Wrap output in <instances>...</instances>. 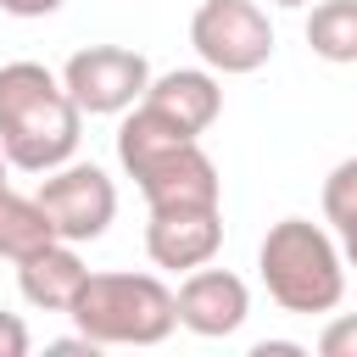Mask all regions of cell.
Wrapping results in <instances>:
<instances>
[{"label": "cell", "mask_w": 357, "mask_h": 357, "mask_svg": "<svg viewBox=\"0 0 357 357\" xmlns=\"http://www.w3.org/2000/svg\"><path fill=\"white\" fill-rule=\"evenodd\" d=\"M117 162L139 184L145 206H218L223 178L195 134L167 123L156 106H128L117 123Z\"/></svg>", "instance_id": "6da1fadb"}, {"label": "cell", "mask_w": 357, "mask_h": 357, "mask_svg": "<svg viewBox=\"0 0 357 357\" xmlns=\"http://www.w3.org/2000/svg\"><path fill=\"white\" fill-rule=\"evenodd\" d=\"M84 134V112L67 95L61 73L45 61H6L0 67V145L11 167L22 173H50L73 162Z\"/></svg>", "instance_id": "7a4b0ae2"}, {"label": "cell", "mask_w": 357, "mask_h": 357, "mask_svg": "<svg viewBox=\"0 0 357 357\" xmlns=\"http://www.w3.org/2000/svg\"><path fill=\"white\" fill-rule=\"evenodd\" d=\"M257 268L284 312H335L346 296V251L312 218H279L257 245Z\"/></svg>", "instance_id": "3957f363"}, {"label": "cell", "mask_w": 357, "mask_h": 357, "mask_svg": "<svg viewBox=\"0 0 357 357\" xmlns=\"http://www.w3.org/2000/svg\"><path fill=\"white\" fill-rule=\"evenodd\" d=\"M95 346H162L178 329V296L156 273H89L67 312Z\"/></svg>", "instance_id": "277c9868"}, {"label": "cell", "mask_w": 357, "mask_h": 357, "mask_svg": "<svg viewBox=\"0 0 357 357\" xmlns=\"http://www.w3.org/2000/svg\"><path fill=\"white\" fill-rule=\"evenodd\" d=\"M190 45L218 78H240V73L268 67L273 22L257 0H201L190 17Z\"/></svg>", "instance_id": "5b68a950"}, {"label": "cell", "mask_w": 357, "mask_h": 357, "mask_svg": "<svg viewBox=\"0 0 357 357\" xmlns=\"http://www.w3.org/2000/svg\"><path fill=\"white\" fill-rule=\"evenodd\" d=\"M151 78H156L151 61L139 50H128V45H84L61 67V84L78 100L84 117H123L128 106L145 100Z\"/></svg>", "instance_id": "8992f818"}, {"label": "cell", "mask_w": 357, "mask_h": 357, "mask_svg": "<svg viewBox=\"0 0 357 357\" xmlns=\"http://www.w3.org/2000/svg\"><path fill=\"white\" fill-rule=\"evenodd\" d=\"M33 195H39L45 218H50L56 240H73V245L100 240L112 229V218H117V184L95 162H61V167L39 173Z\"/></svg>", "instance_id": "52a82bcc"}, {"label": "cell", "mask_w": 357, "mask_h": 357, "mask_svg": "<svg viewBox=\"0 0 357 357\" xmlns=\"http://www.w3.org/2000/svg\"><path fill=\"white\" fill-rule=\"evenodd\" d=\"M223 245V212L218 206H151L145 223V257L167 273L206 268Z\"/></svg>", "instance_id": "ba28073f"}, {"label": "cell", "mask_w": 357, "mask_h": 357, "mask_svg": "<svg viewBox=\"0 0 357 357\" xmlns=\"http://www.w3.org/2000/svg\"><path fill=\"white\" fill-rule=\"evenodd\" d=\"M173 296H178V329H190V335H201V340L234 335V329L245 324V312H251L245 279L229 273V268H212V262H206V268H190Z\"/></svg>", "instance_id": "9c48e42d"}, {"label": "cell", "mask_w": 357, "mask_h": 357, "mask_svg": "<svg viewBox=\"0 0 357 357\" xmlns=\"http://www.w3.org/2000/svg\"><path fill=\"white\" fill-rule=\"evenodd\" d=\"M145 106H156L167 123H178L184 134H206L223 112V84L218 73L201 61V67H173V73H156L151 89H145Z\"/></svg>", "instance_id": "30bf717a"}, {"label": "cell", "mask_w": 357, "mask_h": 357, "mask_svg": "<svg viewBox=\"0 0 357 357\" xmlns=\"http://www.w3.org/2000/svg\"><path fill=\"white\" fill-rule=\"evenodd\" d=\"M84 284H89V268H84L73 240H50V245H39L33 257L17 262V290L39 312H73Z\"/></svg>", "instance_id": "8fae6325"}, {"label": "cell", "mask_w": 357, "mask_h": 357, "mask_svg": "<svg viewBox=\"0 0 357 357\" xmlns=\"http://www.w3.org/2000/svg\"><path fill=\"white\" fill-rule=\"evenodd\" d=\"M50 240H56V229H50L39 195H17V190L6 184V190H0V257H6V262H22V257H33V251L50 245Z\"/></svg>", "instance_id": "7c38bea8"}, {"label": "cell", "mask_w": 357, "mask_h": 357, "mask_svg": "<svg viewBox=\"0 0 357 357\" xmlns=\"http://www.w3.org/2000/svg\"><path fill=\"white\" fill-rule=\"evenodd\" d=\"M307 45L324 61H357V0H318L307 17Z\"/></svg>", "instance_id": "4fadbf2b"}, {"label": "cell", "mask_w": 357, "mask_h": 357, "mask_svg": "<svg viewBox=\"0 0 357 357\" xmlns=\"http://www.w3.org/2000/svg\"><path fill=\"white\" fill-rule=\"evenodd\" d=\"M324 218H329L335 234L357 229V156L329 167V178H324Z\"/></svg>", "instance_id": "5bb4252c"}, {"label": "cell", "mask_w": 357, "mask_h": 357, "mask_svg": "<svg viewBox=\"0 0 357 357\" xmlns=\"http://www.w3.org/2000/svg\"><path fill=\"white\" fill-rule=\"evenodd\" d=\"M318 357H357V312H340L318 335Z\"/></svg>", "instance_id": "9a60e30c"}, {"label": "cell", "mask_w": 357, "mask_h": 357, "mask_svg": "<svg viewBox=\"0 0 357 357\" xmlns=\"http://www.w3.org/2000/svg\"><path fill=\"white\" fill-rule=\"evenodd\" d=\"M0 357H28V324L17 312H0Z\"/></svg>", "instance_id": "2e32d148"}, {"label": "cell", "mask_w": 357, "mask_h": 357, "mask_svg": "<svg viewBox=\"0 0 357 357\" xmlns=\"http://www.w3.org/2000/svg\"><path fill=\"white\" fill-rule=\"evenodd\" d=\"M67 0H0V11L6 17H50V11H61Z\"/></svg>", "instance_id": "e0dca14e"}, {"label": "cell", "mask_w": 357, "mask_h": 357, "mask_svg": "<svg viewBox=\"0 0 357 357\" xmlns=\"http://www.w3.org/2000/svg\"><path fill=\"white\" fill-rule=\"evenodd\" d=\"M301 351H307L301 340H257L251 346V357H301Z\"/></svg>", "instance_id": "ac0fdd59"}, {"label": "cell", "mask_w": 357, "mask_h": 357, "mask_svg": "<svg viewBox=\"0 0 357 357\" xmlns=\"http://www.w3.org/2000/svg\"><path fill=\"white\" fill-rule=\"evenodd\" d=\"M340 251H346V268H357V229H351V234H340Z\"/></svg>", "instance_id": "d6986e66"}, {"label": "cell", "mask_w": 357, "mask_h": 357, "mask_svg": "<svg viewBox=\"0 0 357 357\" xmlns=\"http://www.w3.org/2000/svg\"><path fill=\"white\" fill-rule=\"evenodd\" d=\"M6 173H11V156H6V145H0V190H6V184H11V178H6Z\"/></svg>", "instance_id": "ffe728a7"}, {"label": "cell", "mask_w": 357, "mask_h": 357, "mask_svg": "<svg viewBox=\"0 0 357 357\" xmlns=\"http://www.w3.org/2000/svg\"><path fill=\"white\" fill-rule=\"evenodd\" d=\"M273 6H290V11H296V6H312V0H273Z\"/></svg>", "instance_id": "44dd1931"}]
</instances>
